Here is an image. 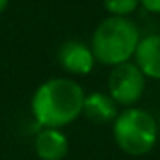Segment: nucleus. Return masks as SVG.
<instances>
[{
    "label": "nucleus",
    "instance_id": "nucleus-1",
    "mask_svg": "<svg viewBox=\"0 0 160 160\" xmlns=\"http://www.w3.org/2000/svg\"><path fill=\"white\" fill-rule=\"evenodd\" d=\"M86 91L67 77L48 78L34 91L32 116L41 128H63L82 116Z\"/></svg>",
    "mask_w": 160,
    "mask_h": 160
},
{
    "label": "nucleus",
    "instance_id": "nucleus-2",
    "mask_svg": "<svg viewBox=\"0 0 160 160\" xmlns=\"http://www.w3.org/2000/svg\"><path fill=\"white\" fill-rule=\"evenodd\" d=\"M138 43H140V32L128 17L108 15L95 28L89 47L97 63H102L106 67H116L134 58Z\"/></svg>",
    "mask_w": 160,
    "mask_h": 160
},
{
    "label": "nucleus",
    "instance_id": "nucleus-3",
    "mask_svg": "<svg viewBox=\"0 0 160 160\" xmlns=\"http://www.w3.org/2000/svg\"><path fill=\"white\" fill-rule=\"evenodd\" d=\"M114 142L123 153L143 157L153 151L158 140V123L155 116L143 108H127L112 123Z\"/></svg>",
    "mask_w": 160,
    "mask_h": 160
},
{
    "label": "nucleus",
    "instance_id": "nucleus-4",
    "mask_svg": "<svg viewBox=\"0 0 160 160\" xmlns=\"http://www.w3.org/2000/svg\"><path fill=\"white\" fill-rule=\"evenodd\" d=\"M147 78L130 60L121 65L112 67L108 77V95L116 101L118 106L132 108L145 93Z\"/></svg>",
    "mask_w": 160,
    "mask_h": 160
},
{
    "label": "nucleus",
    "instance_id": "nucleus-5",
    "mask_svg": "<svg viewBox=\"0 0 160 160\" xmlns=\"http://www.w3.org/2000/svg\"><path fill=\"white\" fill-rule=\"evenodd\" d=\"M58 63L69 75L84 77L93 71L97 62L89 45L80 39H69L62 43V47L58 48Z\"/></svg>",
    "mask_w": 160,
    "mask_h": 160
},
{
    "label": "nucleus",
    "instance_id": "nucleus-6",
    "mask_svg": "<svg viewBox=\"0 0 160 160\" xmlns=\"http://www.w3.org/2000/svg\"><path fill=\"white\" fill-rule=\"evenodd\" d=\"M134 63L145 78L160 80V34L140 38L134 52Z\"/></svg>",
    "mask_w": 160,
    "mask_h": 160
},
{
    "label": "nucleus",
    "instance_id": "nucleus-7",
    "mask_svg": "<svg viewBox=\"0 0 160 160\" xmlns=\"http://www.w3.org/2000/svg\"><path fill=\"white\" fill-rule=\"evenodd\" d=\"M34 149L41 160H63L69 153V140L62 128H39Z\"/></svg>",
    "mask_w": 160,
    "mask_h": 160
},
{
    "label": "nucleus",
    "instance_id": "nucleus-8",
    "mask_svg": "<svg viewBox=\"0 0 160 160\" xmlns=\"http://www.w3.org/2000/svg\"><path fill=\"white\" fill-rule=\"evenodd\" d=\"M82 114L95 125H108V123L116 121L118 114H119V106L108 93L93 91V93L86 95Z\"/></svg>",
    "mask_w": 160,
    "mask_h": 160
},
{
    "label": "nucleus",
    "instance_id": "nucleus-9",
    "mask_svg": "<svg viewBox=\"0 0 160 160\" xmlns=\"http://www.w3.org/2000/svg\"><path fill=\"white\" fill-rule=\"evenodd\" d=\"M102 6L112 17H130L138 9L140 0H102Z\"/></svg>",
    "mask_w": 160,
    "mask_h": 160
},
{
    "label": "nucleus",
    "instance_id": "nucleus-10",
    "mask_svg": "<svg viewBox=\"0 0 160 160\" xmlns=\"http://www.w3.org/2000/svg\"><path fill=\"white\" fill-rule=\"evenodd\" d=\"M140 6L149 13L160 15V0H140Z\"/></svg>",
    "mask_w": 160,
    "mask_h": 160
},
{
    "label": "nucleus",
    "instance_id": "nucleus-11",
    "mask_svg": "<svg viewBox=\"0 0 160 160\" xmlns=\"http://www.w3.org/2000/svg\"><path fill=\"white\" fill-rule=\"evenodd\" d=\"M8 6H9V0H0V13H4Z\"/></svg>",
    "mask_w": 160,
    "mask_h": 160
}]
</instances>
